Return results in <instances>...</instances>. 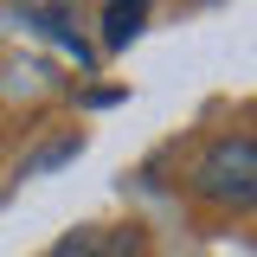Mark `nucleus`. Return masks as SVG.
<instances>
[{
    "mask_svg": "<svg viewBox=\"0 0 257 257\" xmlns=\"http://www.w3.org/2000/svg\"><path fill=\"white\" fill-rule=\"evenodd\" d=\"M193 193L219 212H257V142L251 135H219L193 161Z\"/></svg>",
    "mask_w": 257,
    "mask_h": 257,
    "instance_id": "nucleus-1",
    "label": "nucleus"
},
{
    "mask_svg": "<svg viewBox=\"0 0 257 257\" xmlns=\"http://www.w3.org/2000/svg\"><path fill=\"white\" fill-rule=\"evenodd\" d=\"M142 231L128 225V231H103V225H77V231H64L58 244L45 257H142Z\"/></svg>",
    "mask_w": 257,
    "mask_h": 257,
    "instance_id": "nucleus-2",
    "label": "nucleus"
},
{
    "mask_svg": "<svg viewBox=\"0 0 257 257\" xmlns=\"http://www.w3.org/2000/svg\"><path fill=\"white\" fill-rule=\"evenodd\" d=\"M142 20H148V7H142V0H116V7H103V45H109V52H122L128 39L142 32Z\"/></svg>",
    "mask_w": 257,
    "mask_h": 257,
    "instance_id": "nucleus-3",
    "label": "nucleus"
}]
</instances>
